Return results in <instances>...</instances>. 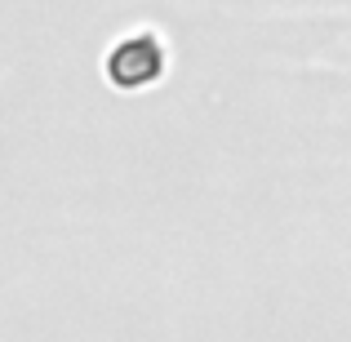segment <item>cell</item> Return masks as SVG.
<instances>
[{
	"mask_svg": "<svg viewBox=\"0 0 351 342\" xmlns=\"http://www.w3.org/2000/svg\"><path fill=\"white\" fill-rule=\"evenodd\" d=\"M160 71H165V49H160L156 36H129L125 45L112 49V58H107V76H112L120 89L152 85Z\"/></svg>",
	"mask_w": 351,
	"mask_h": 342,
	"instance_id": "6da1fadb",
	"label": "cell"
}]
</instances>
